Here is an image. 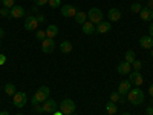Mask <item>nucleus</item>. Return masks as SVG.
I'll list each match as a JSON object with an SVG mask.
<instances>
[{
	"mask_svg": "<svg viewBox=\"0 0 153 115\" xmlns=\"http://www.w3.org/2000/svg\"><path fill=\"white\" fill-rule=\"evenodd\" d=\"M149 94H150V97H153V83L149 86Z\"/></svg>",
	"mask_w": 153,
	"mask_h": 115,
	"instance_id": "4c0bfd02",
	"label": "nucleus"
},
{
	"mask_svg": "<svg viewBox=\"0 0 153 115\" xmlns=\"http://www.w3.org/2000/svg\"><path fill=\"white\" fill-rule=\"evenodd\" d=\"M129 81H130L132 84H136V87H138V86H141V84L144 83V78H143V75L139 74V71H132Z\"/></svg>",
	"mask_w": 153,
	"mask_h": 115,
	"instance_id": "9d476101",
	"label": "nucleus"
},
{
	"mask_svg": "<svg viewBox=\"0 0 153 115\" xmlns=\"http://www.w3.org/2000/svg\"><path fill=\"white\" fill-rule=\"evenodd\" d=\"M34 108H35V112H40V114L45 112V111H43V106H40V105H35Z\"/></svg>",
	"mask_w": 153,
	"mask_h": 115,
	"instance_id": "72a5a7b5",
	"label": "nucleus"
},
{
	"mask_svg": "<svg viewBox=\"0 0 153 115\" xmlns=\"http://www.w3.org/2000/svg\"><path fill=\"white\" fill-rule=\"evenodd\" d=\"M37 20H38V23H42V22L45 20V16H42V14H38V16H37Z\"/></svg>",
	"mask_w": 153,
	"mask_h": 115,
	"instance_id": "e433bc0d",
	"label": "nucleus"
},
{
	"mask_svg": "<svg viewBox=\"0 0 153 115\" xmlns=\"http://www.w3.org/2000/svg\"><path fill=\"white\" fill-rule=\"evenodd\" d=\"M48 2H49V0H34L35 6H43V5H46Z\"/></svg>",
	"mask_w": 153,
	"mask_h": 115,
	"instance_id": "2f4dec72",
	"label": "nucleus"
},
{
	"mask_svg": "<svg viewBox=\"0 0 153 115\" xmlns=\"http://www.w3.org/2000/svg\"><path fill=\"white\" fill-rule=\"evenodd\" d=\"M60 12H61V16H63V17H75V14H76V8L72 6V5H65V6H61Z\"/></svg>",
	"mask_w": 153,
	"mask_h": 115,
	"instance_id": "9b49d317",
	"label": "nucleus"
},
{
	"mask_svg": "<svg viewBox=\"0 0 153 115\" xmlns=\"http://www.w3.org/2000/svg\"><path fill=\"white\" fill-rule=\"evenodd\" d=\"M110 28H112L110 22H101V23H98V25H97L95 31H97L98 34H104V32H109V31H110Z\"/></svg>",
	"mask_w": 153,
	"mask_h": 115,
	"instance_id": "2eb2a0df",
	"label": "nucleus"
},
{
	"mask_svg": "<svg viewBox=\"0 0 153 115\" xmlns=\"http://www.w3.org/2000/svg\"><path fill=\"white\" fill-rule=\"evenodd\" d=\"M139 16H141V19L144 22H152L153 20V11L149 9V8H143L141 12H139Z\"/></svg>",
	"mask_w": 153,
	"mask_h": 115,
	"instance_id": "f3484780",
	"label": "nucleus"
},
{
	"mask_svg": "<svg viewBox=\"0 0 153 115\" xmlns=\"http://www.w3.org/2000/svg\"><path fill=\"white\" fill-rule=\"evenodd\" d=\"M75 22L78 23V25H83V23H86L87 22V14L84 11H76V14H75Z\"/></svg>",
	"mask_w": 153,
	"mask_h": 115,
	"instance_id": "aec40b11",
	"label": "nucleus"
},
{
	"mask_svg": "<svg viewBox=\"0 0 153 115\" xmlns=\"http://www.w3.org/2000/svg\"><path fill=\"white\" fill-rule=\"evenodd\" d=\"M12 101H14V106L16 108H25L28 103V97L25 92H16L14 97H12Z\"/></svg>",
	"mask_w": 153,
	"mask_h": 115,
	"instance_id": "39448f33",
	"label": "nucleus"
},
{
	"mask_svg": "<svg viewBox=\"0 0 153 115\" xmlns=\"http://www.w3.org/2000/svg\"><path fill=\"white\" fill-rule=\"evenodd\" d=\"M135 60H136V57H135V52H133V51H127V52H126V61L132 65Z\"/></svg>",
	"mask_w": 153,
	"mask_h": 115,
	"instance_id": "b1692460",
	"label": "nucleus"
},
{
	"mask_svg": "<svg viewBox=\"0 0 153 115\" xmlns=\"http://www.w3.org/2000/svg\"><path fill=\"white\" fill-rule=\"evenodd\" d=\"M48 5L51 8H58V6H61V0H49Z\"/></svg>",
	"mask_w": 153,
	"mask_h": 115,
	"instance_id": "cd10ccee",
	"label": "nucleus"
},
{
	"mask_svg": "<svg viewBox=\"0 0 153 115\" xmlns=\"http://www.w3.org/2000/svg\"><path fill=\"white\" fill-rule=\"evenodd\" d=\"M81 29H83V32H84V34L91 35V34H94V32H95V25H94L92 22H86V23H83V25H81Z\"/></svg>",
	"mask_w": 153,
	"mask_h": 115,
	"instance_id": "6ab92c4d",
	"label": "nucleus"
},
{
	"mask_svg": "<svg viewBox=\"0 0 153 115\" xmlns=\"http://www.w3.org/2000/svg\"><path fill=\"white\" fill-rule=\"evenodd\" d=\"M132 65H133V69H135V71H139V69H141V66H143V63L139 61V60H135Z\"/></svg>",
	"mask_w": 153,
	"mask_h": 115,
	"instance_id": "c756f323",
	"label": "nucleus"
},
{
	"mask_svg": "<svg viewBox=\"0 0 153 115\" xmlns=\"http://www.w3.org/2000/svg\"><path fill=\"white\" fill-rule=\"evenodd\" d=\"M0 115H9V112L8 111H2V112H0Z\"/></svg>",
	"mask_w": 153,
	"mask_h": 115,
	"instance_id": "79ce46f5",
	"label": "nucleus"
},
{
	"mask_svg": "<svg viewBox=\"0 0 153 115\" xmlns=\"http://www.w3.org/2000/svg\"><path fill=\"white\" fill-rule=\"evenodd\" d=\"M48 98H49V87H48V86H42V87L35 92V95L31 98V105L35 106V105L45 103Z\"/></svg>",
	"mask_w": 153,
	"mask_h": 115,
	"instance_id": "f257e3e1",
	"label": "nucleus"
},
{
	"mask_svg": "<svg viewBox=\"0 0 153 115\" xmlns=\"http://www.w3.org/2000/svg\"><path fill=\"white\" fill-rule=\"evenodd\" d=\"M72 115H75V114H72Z\"/></svg>",
	"mask_w": 153,
	"mask_h": 115,
	"instance_id": "3c124183",
	"label": "nucleus"
},
{
	"mask_svg": "<svg viewBox=\"0 0 153 115\" xmlns=\"http://www.w3.org/2000/svg\"><path fill=\"white\" fill-rule=\"evenodd\" d=\"M147 8L153 11V0H149V5H147Z\"/></svg>",
	"mask_w": 153,
	"mask_h": 115,
	"instance_id": "58836bf2",
	"label": "nucleus"
},
{
	"mask_svg": "<svg viewBox=\"0 0 153 115\" xmlns=\"http://www.w3.org/2000/svg\"><path fill=\"white\" fill-rule=\"evenodd\" d=\"M76 106H75V101L71 100V98H66V100H63L61 103L58 105V111L63 112L65 115H72L75 112Z\"/></svg>",
	"mask_w": 153,
	"mask_h": 115,
	"instance_id": "7ed1b4c3",
	"label": "nucleus"
},
{
	"mask_svg": "<svg viewBox=\"0 0 153 115\" xmlns=\"http://www.w3.org/2000/svg\"><path fill=\"white\" fill-rule=\"evenodd\" d=\"M52 115H65V114H63V112H60V111H55Z\"/></svg>",
	"mask_w": 153,
	"mask_h": 115,
	"instance_id": "a19ab883",
	"label": "nucleus"
},
{
	"mask_svg": "<svg viewBox=\"0 0 153 115\" xmlns=\"http://www.w3.org/2000/svg\"><path fill=\"white\" fill-rule=\"evenodd\" d=\"M130 81L129 80H123V81H120V84H118V92H120V95H127L130 92Z\"/></svg>",
	"mask_w": 153,
	"mask_h": 115,
	"instance_id": "f8f14e48",
	"label": "nucleus"
},
{
	"mask_svg": "<svg viewBox=\"0 0 153 115\" xmlns=\"http://www.w3.org/2000/svg\"><path fill=\"white\" fill-rule=\"evenodd\" d=\"M127 100L130 101V103L133 106H138V105H141L143 101H144V92L141 91V89H130V92L127 94Z\"/></svg>",
	"mask_w": 153,
	"mask_h": 115,
	"instance_id": "f03ea898",
	"label": "nucleus"
},
{
	"mask_svg": "<svg viewBox=\"0 0 153 115\" xmlns=\"http://www.w3.org/2000/svg\"><path fill=\"white\" fill-rule=\"evenodd\" d=\"M0 45H2V40H0Z\"/></svg>",
	"mask_w": 153,
	"mask_h": 115,
	"instance_id": "de8ad7c7",
	"label": "nucleus"
},
{
	"mask_svg": "<svg viewBox=\"0 0 153 115\" xmlns=\"http://www.w3.org/2000/svg\"><path fill=\"white\" fill-rule=\"evenodd\" d=\"M141 9H143V6L139 5V3H133V5L130 6V11L133 12V14H139V12H141Z\"/></svg>",
	"mask_w": 153,
	"mask_h": 115,
	"instance_id": "393cba45",
	"label": "nucleus"
},
{
	"mask_svg": "<svg viewBox=\"0 0 153 115\" xmlns=\"http://www.w3.org/2000/svg\"><path fill=\"white\" fill-rule=\"evenodd\" d=\"M123 115H130V114H129V112H124V114H123Z\"/></svg>",
	"mask_w": 153,
	"mask_h": 115,
	"instance_id": "c03bdc74",
	"label": "nucleus"
},
{
	"mask_svg": "<svg viewBox=\"0 0 153 115\" xmlns=\"http://www.w3.org/2000/svg\"><path fill=\"white\" fill-rule=\"evenodd\" d=\"M106 111H107V114H110V115H115L118 112V108H117V105L113 103V101H109V103L106 105Z\"/></svg>",
	"mask_w": 153,
	"mask_h": 115,
	"instance_id": "4be33fe9",
	"label": "nucleus"
},
{
	"mask_svg": "<svg viewBox=\"0 0 153 115\" xmlns=\"http://www.w3.org/2000/svg\"><path fill=\"white\" fill-rule=\"evenodd\" d=\"M0 2H3V0H0Z\"/></svg>",
	"mask_w": 153,
	"mask_h": 115,
	"instance_id": "09e8293b",
	"label": "nucleus"
},
{
	"mask_svg": "<svg viewBox=\"0 0 153 115\" xmlns=\"http://www.w3.org/2000/svg\"><path fill=\"white\" fill-rule=\"evenodd\" d=\"M5 63H6V57H5L3 54H0V66L5 65Z\"/></svg>",
	"mask_w": 153,
	"mask_h": 115,
	"instance_id": "473e14b6",
	"label": "nucleus"
},
{
	"mask_svg": "<svg viewBox=\"0 0 153 115\" xmlns=\"http://www.w3.org/2000/svg\"><path fill=\"white\" fill-rule=\"evenodd\" d=\"M139 45H141V48L144 49H152L153 48V37L150 35H144L139 38Z\"/></svg>",
	"mask_w": 153,
	"mask_h": 115,
	"instance_id": "4468645a",
	"label": "nucleus"
},
{
	"mask_svg": "<svg viewBox=\"0 0 153 115\" xmlns=\"http://www.w3.org/2000/svg\"><path fill=\"white\" fill-rule=\"evenodd\" d=\"M120 100H121L120 92H112V94H110V101H113V103H117V101H120Z\"/></svg>",
	"mask_w": 153,
	"mask_h": 115,
	"instance_id": "bb28decb",
	"label": "nucleus"
},
{
	"mask_svg": "<svg viewBox=\"0 0 153 115\" xmlns=\"http://www.w3.org/2000/svg\"><path fill=\"white\" fill-rule=\"evenodd\" d=\"M16 115H23V114H16Z\"/></svg>",
	"mask_w": 153,
	"mask_h": 115,
	"instance_id": "a18cd8bd",
	"label": "nucleus"
},
{
	"mask_svg": "<svg viewBox=\"0 0 153 115\" xmlns=\"http://www.w3.org/2000/svg\"><path fill=\"white\" fill-rule=\"evenodd\" d=\"M0 16L2 17H9V9L8 8H2L0 9Z\"/></svg>",
	"mask_w": 153,
	"mask_h": 115,
	"instance_id": "7c9ffc66",
	"label": "nucleus"
},
{
	"mask_svg": "<svg viewBox=\"0 0 153 115\" xmlns=\"http://www.w3.org/2000/svg\"><path fill=\"white\" fill-rule=\"evenodd\" d=\"M54 49H55V42H54V38H45V40L42 42V51L45 54H51V52H54Z\"/></svg>",
	"mask_w": 153,
	"mask_h": 115,
	"instance_id": "423d86ee",
	"label": "nucleus"
},
{
	"mask_svg": "<svg viewBox=\"0 0 153 115\" xmlns=\"http://www.w3.org/2000/svg\"><path fill=\"white\" fill-rule=\"evenodd\" d=\"M146 114H147V115H153V108H152V106H149V108L146 109Z\"/></svg>",
	"mask_w": 153,
	"mask_h": 115,
	"instance_id": "f704fd0d",
	"label": "nucleus"
},
{
	"mask_svg": "<svg viewBox=\"0 0 153 115\" xmlns=\"http://www.w3.org/2000/svg\"><path fill=\"white\" fill-rule=\"evenodd\" d=\"M150 54H152V55H153V48H152V49H150Z\"/></svg>",
	"mask_w": 153,
	"mask_h": 115,
	"instance_id": "37998d69",
	"label": "nucleus"
},
{
	"mask_svg": "<svg viewBox=\"0 0 153 115\" xmlns=\"http://www.w3.org/2000/svg\"><path fill=\"white\" fill-rule=\"evenodd\" d=\"M58 35V26L57 25H49L46 29V37L48 38H55Z\"/></svg>",
	"mask_w": 153,
	"mask_h": 115,
	"instance_id": "a211bd4d",
	"label": "nucleus"
},
{
	"mask_svg": "<svg viewBox=\"0 0 153 115\" xmlns=\"http://www.w3.org/2000/svg\"><path fill=\"white\" fill-rule=\"evenodd\" d=\"M2 3H3V6H5V8H8V9H11L12 6H14V0H3V2H2Z\"/></svg>",
	"mask_w": 153,
	"mask_h": 115,
	"instance_id": "c85d7f7f",
	"label": "nucleus"
},
{
	"mask_svg": "<svg viewBox=\"0 0 153 115\" xmlns=\"http://www.w3.org/2000/svg\"><path fill=\"white\" fill-rule=\"evenodd\" d=\"M149 34H150V37H153V22L150 23V26H149Z\"/></svg>",
	"mask_w": 153,
	"mask_h": 115,
	"instance_id": "c9c22d12",
	"label": "nucleus"
},
{
	"mask_svg": "<svg viewBox=\"0 0 153 115\" xmlns=\"http://www.w3.org/2000/svg\"><path fill=\"white\" fill-rule=\"evenodd\" d=\"M89 22H92L94 25H98L103 22V11L98 9V8H92V9H89Z\"/></svg>",
	"mask_w": 153,
	"mask_h": 115,
	"instance_id": "20e7f679",
	"label": "nucleus"
},
{
	"mask_svg": "<svg viewBox=\"0 0 153 115\" xmlns=\"http://www.w3.org/2000/svg\"><path fill=\"white\" fill-rule=\"evenodd\" d=\"M35 38H37V40H40V42H43L46 38V31H37L35 32Z\"/></svg>",
	"mask_w": 153,
	"mask_h": 115,
	"instance_id": "a878e982",
	"label": "nucleus"
},
{
	"mask_svg": "<svg viewBox=\"0 0 153 115\" xmlns=\"http://www.w3.org/2000/svg\"><path fill=\"white\" fill-rule=\"evenodd\" d=\"M5 92H6V95H12V97H14V94H16V86L12 84V83H6V84H5Z\"/></svg>",
	"mask_w": 153,
	"mask_h": 115,
	"instance_id": "5701e85b",
	"label": "nucleus"
},
{
	"mask_svg": "<svg viewBox=\"0 0 153 115\" xmlns=\"http://www.w3.org/2000/svg\"><path fill=\"white\" fill-rule=\"evenodd\" d=\"M37 26H38V20H37V17H34V16H28L26 19H25V29H26V31H35Z\"/></svg>",
	"mask_w": 153,
	"mask_h": 115,
	"instance_id": "0eeeda50",
	"label": "nucleus"
},
{
	"mask_svg": "<svg viewBox=\"0 0 153 115\" xmlns=\"http://www.w3.org/2000/svg\"><path fill=\"white\" fill-rule=\"evenodd\" d=\"M107 17H109L110 22H118V20L121 19V11L117 9V8H112V9H109V12H107Z\"/></svg>",
	"mask_w": 153,
	"mask_h": 115,
	"instance_id": "dca6fc26",
	"label": "nucleus"
},
{
	"mask_svg": "<svg viewBox=\"0 0 153 115\" xmlns=\"http://www.w3.org/2000/svg\"><path fill=\"white\" fill-rule=\"evenodd\" d=\"M136 2H141V0H136Z\"/></svg>",
	"mask_w": 153,
	"mask_h": 115,
	"instance_id": "49530a36",
	"label": "nucleus"
},
{
	"mask_svg": "<svg viewBox=\"0 0 153 115\" xmlns=\"http://www.w3.org/2000/svg\"><path fill=\"white\" fill-rule=\"evenodd\" d=\"M23 16H25V9L20 5H14L9 9V17H12V19H22Z\"/></svg>",
	"mask_w": 153,
	"mask_h": 115,
	"instance_id": "1a4fd4ad",
	"label": "nucleus"
},
{
	"mask_svg": "<svg viewBox=\"0 0 153 115\" xmlns=\"http://www.w3.org/2000/svg\"><path fill=\"white\" fill-rule=\"evenodd\" d=\"M107 115H110V114H107Z\"/></svg>",
	"mask_w": 153,
	"mask_h": 115,
	"instance_id": "8fccbe9b",
	"label": "nucleus"
},
{
	"mask_svg": "<svg viewBox=\"0 0 153 115\" xmlns=\"http://www.w3.org/2000/svg\"><path fill=\"white\" fill-rule=\"evenodd\" d=\"M43 111L48 112V114H54L55 111H58V105H57V101L55 100H51L48 98L45 101V105H43Z\"/></svg>",
	"mask_w": 153,
	"mask_h": 115,
	"instance_id": "6e6552de",
	"label": "nucleus"
},
{
	"mask_svg": "<svg viewBox=\"0 0 153 115\" xmlns=\"http://www.w3.org/2000/svg\"><path fill=\"white\" fill-rule=\"evenodd\" d=\"M117 71H118V74H121V75H127V74L132 72V66H130V63H127V61L124 60V61H121L120 65H118Z\"/></svg>",
	"mask_w": 153,
	"mask_h": 115,
	"instance_id": "ddd939ff",
	"label": "nucleus"
},
{
	"mask_svg": "<svg viewBox=\"0 0 153 115\" xmlns=\"http://www.w3.org/2000/svg\"><path fill=\"white\" fill-rule=\"evenodd\" d=\"M60 51H61L63 54H69L71 51H72V43L68 42V40H63V42L60 43Z\"/></svg>",
	"mask_w": 153,
	"mask_h": 115,
	"instance_id": "412c9836",
	"label": "nucleus"
},
{
	"mask_svg": "<svg viewBox=\"0 0 153 115\" xmlns=\"http://www.w3.org/2000/svg\"><path fill=\"white\" fill-rule=\"evenodd\" d=\"M5 37V31H3V28H0V40Z\"/></svg>",
	"mask_w": 153,
	"mask_h": 115,
	"instance_id": "ea45409f",
	"label": "nucleus"
}]
</instances>
